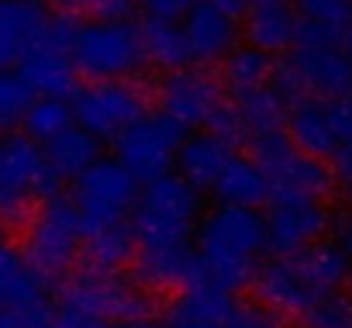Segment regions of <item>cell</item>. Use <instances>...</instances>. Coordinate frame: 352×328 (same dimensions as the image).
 <instances>
[{
  "label": "cell",
  "instance_id": "6da1fadb",
  "mask_svg": "<svg viewBox=\"0 0 352 328\" xmlns=\"http://www.w3.org/2000/svg\"><path fill=\"white\" fill-rule=\"evenodd\" d=\"M194 249H197L194 283L235 294L239 287L252 283L259 270L256 263L266 252V215H259V208L218 204L201 218Z\"/></svg>",
  "mask_w": 352,
  "mask_h": 328
},
{
  "label": "cell",
  "instance_id": "7c38bea8",
  "mask_svg": "<svg viewBox=\"0 0 352 328\" xmlns=\"http://www.w3.org/2000/svg\"><path fill=\"white\" fill-rule=\"evenodd\" d=\"M76 211L83 215L87 228H100V225H114V221H128L135 215V204L142 197V184L121 166L118 159H97L87 173H80L73 180L69 190Z\"/></svg>",
  "mask_w": 352,
  "mask_h": 328
},
{
  "label": "cell",
  "instance_id": "d590c367",
  "mask_svg": "<svg viewBox=\"0 0 352 328\" xmlns=\"http://www.w3.org/2000/svg\"><path fill=\"white\" fill-rule=\"evenodd\" d=\"M142 11L148 18H169V21H184L187 11L197 4V0H138Z\"/></svg>",
  "mask_w": 352,
  "mask_h": 328
},
{
  "label": "cell",
  "instance_id": "8fae6325",
  "mask_svg": "<svg viewBox=\"0 0 352 328\" xmlns=\"http://www.w3.org/2000/svg\"><path fill=\"white\" fill-rule=\"evenodd\" d=\"M155 104L184 131H211L221 111L228 107V90L218 76L187 66V69L162 73L155 87Z\"/></svg>",
  "mask_w": 352,
  "mask_h": 328
},
{
  "label": "cell",
  "instance_id": "1f68e13d",
  "mask_svg": "<svg viewBox=\"0 0 352 328\" xmlns=\"http://www.w3.org/2000/svg\"><path fill=\"white\" fill-rule=\"evenodd\" d=\"M297 325L300 328H352V294L345 290L321 294Z\"/></svg>",
  "mask_w": 352,
  "mask_h": 328
},
{
  "label": "cell",
  "instance_id": "5bb4252c",
  "mask_svg": "<svg viewBox=\"0 0 352 328\" xmlns=\"http://www.w3.org/2000/svg\"><path fill=\"white\" fill-rule=\"evenodd\" d=\"M266 215V252L270 256H297L321 242L328 228L335 225L331 211L324 201L311 197H287V201H270Z\"/></svg>",
  "mask_w": 352,
  "mask_h": 328
},
{
  "label": "cell",
  "instance_id": "d6986e66",
  "mask_svg": "<svg viewBox=\"0 0 352 328\" xmlns=\"http://www.w3.org/2000/svg\"><path fill=\"white\" fill-rule=\"evenodd\" d=\"M49 280L25 259L21 249L0 245V311L14 307L28 314L49 311Z\"/></svg>",
  "mask_w": 352,
  "mask_h": 328
},
{
  "label": "cell",
  "instance_id": "2e32d148",
  "mask_svg": "<svg viewBox=\"0 0 352 328\" xmlns=\"http://www.w3.org/2000/svg\"><path fill=\"white\" fill-rule=\"evenodd\" d=\"M242 35L249 45L263 49L273 59L294 52L300 39V14L294 0H256L242 18Z\"/></svg>",
  "mask_w": 352,
  "mask_h": 328
},
{
  "label": "cell",
  "instance_id": "e575fe53",
  "mask_svg": "<svg viewBox=\"0 0 352 328\" xmlns=\"http://www.w3.org/2000/svg\"><path fill=\"white\" fill-rule=\"evenodd\" d=\"M135 0H66L69 11L90 14V18H128Z\"/></svg>",
  "mask_w": 352,
  "mask_h": 328
},
{
  "label": "cell",
  "instance_id": "f6af8a7d",
  "mask_svg": "<svg viewBox=\"0 0 352 328\" xmlns=\"http://www.w3.org/2000/svg\"><path fill=\"white\" fill-rule=\"evenodd\" d=\"M0 245H4V218H0Z\"/></svg>",
  "mask_w": 352,
  "mask_h": 328
},
{
  "label": "cell",
  "instance_id": "5b68a950",
  "mask_svg": "<svg viewBox=\"0 0 352 328\" xmlns=\"http://www.w3.org/2000/svg\"><path fill=\"white\" fill-rule=\"evenodd\" d=\"M59 177L52 173L45 149L25 131L0 135V218H28L42 201L56 197Z\"/></svg>",
  "mask_w": 352,
  "mask_h": 328
},
{
  "label": "cell",
  "instance_id": "8d00e7d4",
  "mask_svg": "<svg viewBox=\"0 0 352 328\" xmlns=\"http://www.w3.org/2000/svg\"><path fill=\"white\" fill-rule=\"evenodd\" d=\"M331 118H335L338 145L352 142V94H345V97H335V100H331Z\"/></svg>",
  "mask_w": 352,
  "mask_h": 328
},
{
  "label": "cell",
  "instance_id": "60d3db41",
  "mask_svg": "<svg viewBox=\"0 0 352 328\" xmlns=\"http://www.w3.org/2000/svg\"><path fill=\"white\" fill-rule=\"evenodd\" d=\"M114 328H169L166 321H155L152 314H145V318H131V321H118Z\"/></svg>",
  "mask_w": 352,
  "mask_h": 328
},
{
  "label": "cell",
  "instance_id": "7a4b0ae2",
  "mask_svg": "<svg viewBox=\"0 0 352 328\" xmlns=\"http://www.w3.org/2000/svg\"><path fill=\"white\" fill-rule=\"evenodd\" d=\"M201 218H204V197L180 173H166L145 184L131 215L138 252L194 249Z\"/></svg>",
  "mask_w": 352,
  "mask_h": 328
},
{
  "label": "cell",
  "instance_id": "ba28073f",
  "mask_svg": "<svg viewBox=\"0 0 352 328\" xmlns=\"http://www.w3.org/2000/svg\"><path fill=\"white\" fill-rule=\"evenodd\" d=\"M276 87L287 100H335L352 94V66L342 42H297V49L287 52L283 63H276Z\"/></svg>",
  "mask_w": 352,
  "mask_h": 328
},
{
  "label": "cell",
  "instance_id": "ac0fdd59",
  "mask_svg": "<svg viewBox=\"0 0 352 328\" xmlns=\"http://www.w3.org/2000/svg\"><path fill=\"white\" fill-rule=\"evenodd\" d=\"M283 131L290 135V142L324 162H331V155L338 152V131H335V118H331V100L321 97H297L287 107V121Z\"/></svg>",
  "mask_w": 352,
  "mask_h": 328
},
{
  "label": "cell",
  "instance_id": "83f0119b",
  "mask_svg": "<svg viewBox=\"0 0 352 328\" xmlns=\"http://www.w3.org/2000/svg\"><path fill=\"white\" fill-rule=\"evenodd\" d=\"M276 80V59L266 56L263 49L256 45H235L225 63H221V83L232 94H245V90H256V87H270Z\"/></svg>",
  "mask_w": 352,
  "mask_h": 328
},
{
  "label": "cell",
  "instance_id": "d6a6232c",
  "mask_svg": "<svg viewBox=\"0 0 352 328\" xmlns=\"http://www.w3.org/2000/svg\"><path fill=\"white\" fill-rule=\"evenodd\" d=\"M76 32H80V18H76V11L49 14V21H45V32H42V42H38V49H52V52H66V56H73V42H76Z\"/></svg>",
  "mask_w": 352,
  "mask_h": 328
},
{
  "label": "cell",
  "instance_id": "603a6c76",
  "mask_svg": "<svg viewBox=\"0 0 352 328\" xmlns=\"http://www.w3.org/2000/svg\"><path fill=\"white\" fill-rule=\"evenodd\" d=\"M211 194L218 197V204H242V208H263L273 197L263 166L256 162V155H245V152L232 155V162L221 170Z\"/></svg>",
  "mask_w": 352,
  "mask_h": 328
},
{
  "label": "cell",
  "instance_id": "52a82bcc",
  "mask_svg": "<svg viewBox=\"0 0 352 328\" xmlns=\"http://www.w3.org/2000/svg\"><path fill=\"white\" fill-rule=\"evenodd\" d=\"M59 304L73 307L80 314L100 318L107 325L145 318L155 307L152 290H145L135 276H121V273H107V270H94V266L66 276V283L59 290Z\"/></svg>",
  "mask_w": 352,
  "mask_h": 328
},
{
  "label": "cell",
  "instance_id": "4fadbf2b",
  "mask_svg": "<svg viewBox=\"0 0 352 328\" xmlns=\"http://www.w3.org/2000/svg\"><path fill=\"white\" fill-rule=\"evenodd\" d=\"M73 118L80 128L97 135L100 142H114L128 124H135L142 114H148L145 90L131 80H104V83H83L73 97Z\"/></svg>",
  "mask_w": 352,
  "mask_h": 328
},
{
  "label": "cell",
  "instance_id": "30bf717a",
  "mask_svg": "<svg viewBox=\"0 0 352 328\" xmlns=\"http://www.w3.org/2000/svg\"><path fill=\"white\" fill-rule=\"evenodd\" d=\"M169 328H283V318L263 304H242L232 290L194 283L180 290L166 314Z\"/></svg>",
  "mask_w": 352,
  "mask_h": 328
},
{
  "label": "cell",
  "instance_id": "4dcf8cb0",
  "mask_svg": "<svg viewBox=\"0 0 352 328\" xmlns=\"http://www.w3.org/2000/svg\"><path fill=\"white\" fill-rule=\"evenodd\" d=\"M304 25L345 35L352 28V0H294Z\"/></svg>",
  "mask_w": 352,
  "mask_h": 328
},
{
  "label": "cell",
  "instance_id": "7bdbcfd3",
  "mask_svg": "<svg viewBox=\"0 0 352 328\" xmlns=\"http://www.w3.org/2000/svg\"><path fill=\"white\" fill-rule=\"evenodd\" d=\"M21 4H35V8H45L49 0H21Z\"/></svg>",
  "mask_w": 352,
  "mask_h": 328
},
{
  "label": "cell",
  "instance_id": "44dd1931",
  "mask_svg": "<svg viewBox=\"0 0 352 328\" xmlns=\"http://www.w3.org/2000/svg\"><path fill=\"white\" fill-rule=\"evenodd\" d=\"M45 21H49V14L35 4L0 0V69L11 63L18 66L28 52L38 49Z\"/></svg>",
  "mask_w": 352,
  "mask_h": 328
},
{
  "label": "cell",
  "instance_id": "f1b7e54d",
  "mask_svg": "<svg viewBox=\"0 0 352 328\" xmlns=\"http://www.w3.org/2000/svg\"><path fill=\"white\" fill-rule=\"evenodd\" d=\"M73 124H76V118H73V104L69 100H63V97H35V104H32V111H28L21 128L38 145H49L52 138H59Z\"/></svg>",
  "mask_w": 352,
  "mask_h": 328
},
{
  "label": "cell",
  "instance_id": "836d02e7",
  "mask_svg": "<svg viewBox=\"0 0 352 328\" xmlns=\"http://www.w3.org/2000/svg\"><path fill=\"white\" fill-rule=\"evenodd\" d=\"M32 328H114V325H107V321H100V318H90V314H80V311H73V307H49L45 314H38L35 321H32Z\"/></svg>",
  "mask_w": 352,
  "mask_h": 328
},
{
  "label": "cell",
  "instance_id": "cb8c5ba5",
  "mask_svg": "<svg viewBox=\"0 0 352 328\" xmlns=\"http://www.w3.org/2000/svg\"><path fill=\"white\" fill-rule=\"evenodd\" d=\"M138 32H142V49H145V63L162 69V73H173V69H187L194 66L190 59V45H187V35H184V21H169V18H142L138 21Z\"/></svg>",
  "mask_w": 352,
  "mask_h": 328
},
{
  "label": "cell",
  "instance_id": "bcb514c9",
  "mask_svg": "<svg viewBox=\"0 0 352 328\" xmlns=\"http://www.w3.org/2000/svg\"><path fill=\"white\" fill-rule=\"evenodd\" d=\"M349 294H352V276H349Z\"/></svg>",
  "mask_w": 352,
  "mask_h": 328
},
{
  "label": "cell",
  "instance_id": "74e56055",
  "mask_svg": "<svg viewBox=\"0 0 352 328\" xmlns=\"http://www.w3.org/2000/svg\"><path fill=\"white\" fill-rule=\"evenodd\" d=\"M45 314V311H42ZM38 314H28V311H14V307H4L0 311V328H32Z\"/></svg>",
  "mask_w": 352,
  "mask_h": 328
},
{
  "label": "cell",
  "instance_id": "b9f144b4",
  "mask_svg": "<svg viewBox=\"0 0 352 328\" xmlns=\"http://www.w3.org/2000/svg\"><path fill=\"white\" fill-rule=\"evenodd\" d=\"M342 49H345V56H349V66H352V28L345 32V39H342Z\"/></svg>",
  "mask_w": 352,
  "mask_h": 328
},
{
  "label": "cell",
  "instance_id": "ab89813d",
  "mask_svg": "<svg viewBox=\"0 0 352 328\" xmlns=\"http://www.w3.org/2000/svg\"><path fill=\"white\" fill-rule=\"evenodd\" d=\"M214 8H221L225 14H232V18H245L249 14V8L256 4V0H211Z\"/></svg>",
  "mask_w": 352,
  "mask_h": 328
},
{
  "label": "cell",
  "instance_id": "ffe728a7",
  "mask_svg": "<svg viewBox=\"0 0 352 328\" xmlns=\"http://www.w3.org/2000/svg\"><path fill=\"white\" fill-rule=\"evenodd\" d=\"M235 152H239V145H232L218 131H194L180 145V155H176V173H180L184 180H190L197 190H211Z\"/></svg>",
  "mask_w": 352,
  "mask_h": 328
},
{
  "label": "cell",
  "instance_id": "9a60e30c",
  "mask_svg": "<svg viewBox=\"0 0 352 328\" xmlns=\"http://www.w3.org/2000/svg\"><path fill=\"white\" fill-rule=\"evenodd\" d=\"M252 287H256V297L263 307H270L273 314H280L283 321H300L304 311L321 297L307 276L300 273V263L297 256H270L256 276H252Z\"/></svg>",
  "mask_w": 352,
  "mask_h": 328
},
{
  "label": "cell",
  "instance_id": "8992f818",
  "mask_svg": "<svg viewBox=\"0 0 352 328\" xmlns=\"http://www.w3.org/2000/svg\"><path fill=\"white\" fill-rule=\"evenodd\" d=\"M252 155L263 166L266 180H270V201H287V197H311V201H324L331 194L335 173L324 159L297 149L290 142V135L280 131H263L252 142Z\"/></svg>",
  "mask_w": 352,
  "mask_h": 328
},
{
  "label": "cell",
  "instance_id": "484cf974",
  "mask_svg": "<svg viewBox=\"0 0 352 328\" xmlns=\"http://www.w3.org/2000/svg\"><path fill=\"white\" fill-rule=\"evenodd\" d=\"M297 263H300V273L307 276V283L318 294L345 290V283L352 276V256L335 239H321L311 249L297 252Z\"/></svg>",
  "mask_w": 352,
  "mask_h": 328
},
{
  "label": "cell",
  "instance_id": "3957f363",
  "mask_svg": "<svg viewBox=\"0 0 352 328\" xmlns=\"http://www.w3.org/2000/svg\"><path fill=\"white\" fill-rule=\"evenodd\" d=\"M87 242V225L83 215L76 211L73 197H49L42 201L25 225V259L52 283L73 273L76 259L83 256Z\"/></svg>",
  "mask_w": 352,
  "mask_h": 328
},
{
  "label": "cell",
  "instance_id": "4316f807",
  "mask_svg": "<svg viewBox=\"0 0 352 328\" xmlns=\"http://www.w3.org/2000/svg\"><path fill=\"white\" fill-rule=\"evenodd\" d=\"M42 149H45V159H49V166H52V173L59 180H76L80 173H87L100 159V138L90 135L80 124L66 128L59 138H52Z\"/></svg>",
  "mask_w": 352,
  "mask_h": 328
},
{
  "label": "cell",
  "instance_id": "7402d4cb",
  "mask_svg": "<svg viewBox=\"0 0 352 328\" xmlns=\"http://www.w3.org/2000/svg\"><path fill=\"white\" fill-rule=\"evenodd\" d=\"M18 73L25 76V83L35 90V97H63L69 100L80 90V73L73 56L66 52H52V49H35L18 63Z\"/></svg>",
  "mask_w": 352,
  "mask_h": 328
},
{
  "label": "cell",
  "instance_id": "ee69618b",
  "mask_svg": "<svg viewBox=\"0 0 352 328\" xmlns=\"http://www.w3.org/2000/svg\"><path fill=\"white\" fill-rule=\"evenodd\" d=\"M345 201H349V208H352V184H345Z\"/></svg>",
  "mask_w": 352,
  "mask_h": 328
},
{
  "label": "cell",
  "instance_id": "f546056e",
  "mask_svg": "<svg viewBox=\"0 0 352 328\" xmlns=\"http://www.w3.org/2000/svg\"><path fill=\"white\" fill-rule=\"evenodd\" d=\"M35 104V90L18 69H0V135L18 131Z\"/></svg>",
  "mask_w": 352,
  "mask_h": 328
},
{
  "label": "cell",
  "instance_id": "277c9868",
  "mask_svg": "<svg viewBox=\"0 0 352 328\" xmlns=\"http://www.w3.org/2000/svg\"><path fill=\"white\" fill-rule=\"evenodd\" d=\"M73 63L87 83L135 80L142 73V66H148L145 49H142V32L128 18L80 21V32L73 42Z\"/></svg>",
  "mask_w": 352,
  "mask_h": 328
},
{
  "label": "cell",
  "instance_id": "d4e9b609",
  "mask_svg": "<svg viewBox=\"0 0 352 328\" xmlns=\"http://www.w3.org/2000/svg\"><path fill=\"white\" fill-rule=\"evenodd\" d=\"M135 252H138V239H135L131 218L114 221V225H100V228H87V242H83L87 266L121 273L124 266L135 263Z\"/></svg>",
  "mask_w": 352,
  "mask_h": 328
},
{
  "label": "cell",
  "instance_id": "9c48e42d",
  "mask_svg": "<svg viewBox=\"0 0 352 328\" xmlns=\"http://www.w3.org/2000/svg\"><path fill=\"white\" fill-rule=\"evenodd\" d=\"M184 138L187 131L176 121H169L162 111H148L114 138V159L138 184H152L176 170Z\"/></svg>",
  "mask_w": 352,
  "mask_h": 328
},
{
  "label": "cell",
  "instance_id": "e0dca14e",
  "mask_svg": "<svg viewBox=\"0 0 352 328\" xmlns=\"http://www.w3.org/2000/svg\"><path fill=\"white\" fill-rule=\"evenodd\" d=\"M239 18L225 14L211 0H197L184 18V35L190 45V59L201 66L225 63V56L239 45Z\"/></svg>",
  "mask_w": 352,
  "mask_h": 328
},
{
  "label": "cell",
  "instance_id": "f35d334b",
  "mask_svg": "<svg viewBox=\"0 0 352 328\" xmlns=\"http://www.w3.org/2000/svg\"><path fill=\"white\" fill-rule=\"evenodd\" d=\"M335 242L352 256V211H349L345 218H338V221H335Z\"/></svg>",
  "mask_w": 352,
  "mask_h": 328
}]
</instances>
